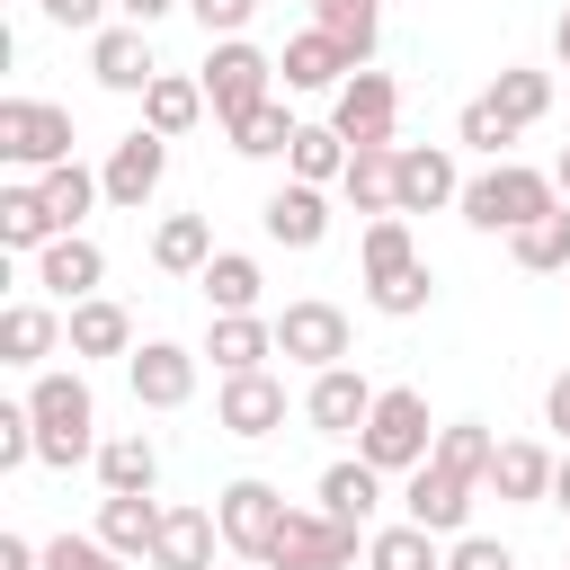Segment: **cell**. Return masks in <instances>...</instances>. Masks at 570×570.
Returning a JSON list of instances; mask_svg holds the SVG:
<instances>
[{
	"mask_svg": "<svg viewBox=\"0 0 570 570\" xmlns=\"http://www.w3.org/2000/svg\"><path fill=\"white\" fill-rule=\"evenodd\" d=\"M27 410H36V463L71 472V463H98V392L80 383V365H45L27 383Z\"/></svg>",
	"mask_w": 570,
	"mask_h": 570,
	"instance_id": "obj_1",
	"label": "cell"
},
{
	"mask_svg": "<svg viewBox=\"0 0 570 570\" xmlns=\"http://www.w3.org/2000/svg\"><path fill=\"white\" fill-rule=\"evenodd\" d=\"M347 347H356V330H347V312H338V303L303 294V303H285V312H276V356H285V365L321 374V365H347Z\"/></svg>",
	"mask_w": 570,
	"mask_h": 570,
	"instance_id": "obj_8",
	"label": "cell"
},
{
	"mask_svg": "<svg viewBox=\"0 0 570 570\" xmlns=\"http://www.w3.org/2000/svg\"><path fill=\"white\" fill-rule=\"evenodd\" d=\"M98 178H107V205H116V214H142V205L160 196V178H169V134H151V125L116 134L107 160H98Z\"/></svg>",
	"mask_w": 570,
	"mask_h": 570,
	"instance_id": "obj_9",
	"label": "cell"
},
{
	"mask_svg": "<svg viewBox=\"0 0 570 570\" xmlns=\"http://www.w3.org/2000/svg\"><path fill=\"white\" fill-rule=\"evenodd\" d=\"M347 160H356V142L338 125H294V142H285V178H312V187H338Z\"/></svg>",
	"mask_w": 570,
	"mask_h": 570,
	"instance_id": "obj_28",
	"label": "cell"
},
{
	"mask_svg": "<svg viewBox=\"0 0 570 570\" xmlns=\"http://www.w3.org/2000/svg\"><path fill=\"white\" fill-rule=\"evenodd\" d=\"M45 570H125V552L98 543V534H53L45 543Z\"/></svg>",
	"mask_w": 570,
	"mask_h": 570,
	"instance_id": "obj_43",
	"label": "cell"
},
{
	"mask_svg": "<svg viewBox=\"0 0 570 570\" xmlns=\"http://www.w3.org/2000/svg\"><path fill=\"white\" fill-rule=\"evenodd\" d=\"M552 205H561V178L552 169H525V160H490L481 178H463V223L472 232H525Z\"/></svg>",
	"mask_w": 570,
	"mask_h": 570,
	"instance_id": "obj_2",
	"label": "cell"
},
{
	"mask_svg": "<svg viewBox=\"0 0 570 570\" xmlns=\"http://www.w3.org/2000/svg\"><path fill=\"white\" fill-rule=\"evenodd\" d=\"M365 570H445V534H428L419 517L374 525V534H365Z\"/></svg>",
	"mask_w": 570,
	"mask_h": 570,
	"instance_id": "obj_29",
	"label": "cell"
},
{
	"mask_svg": "<svg viewBox=\"0 0 570 570\" xmlns=\"http://www.w3.org/2000/svg\"><path fill=\"white\" fill-rule=\"evenodd\" d=\"M151 481H160L151 436H98V490H151Z\"/></svg>",
	"mask_w": 570,
	"mask_h": 570,
	"instance_id": "obj_38",
	"label": "cell"
},
{
	"mask_svg": "<svg viewBox=\"0 0 570 570\" xmlns=\"http://www.w3.org/2000/svg\"><path fill=\"white\" fill-rule=\"evenodd\" d=\"M0 160L27 169V178L62 169L71 160V107H53V98H0Z\"/></svg>",
	"mask_w": 570,
	"mask_h": 570,
	"instance_id": "obj_5",
	"label": "cell"
},
{
	"mask_svg": "<svg viewBox=\"0 0 570 570\" xmlns=\"http://www.w3.org/2000/svg\"><path fill=\"white\" fill-rule=\"evenodd\" d=\"M232 570H267V561H232Z\"/></svg>",
	"mask_w": 570,
	"mask_h": 570,
	"instance_id": "obj_54",
	"label": "cell"
},
{
	"mask_svg": "<svg viewBox=\"0 0 570 570\" xmlns=\"http://www.w3.org/2000/svg\"><path fill=\"white\" fill-rule=\"evenodd\" d=\"M508 249H517L525 276H570V205H552V214H534L525 232H508Z\"/></svg>",
	"mask_w": 570,
	"mask_h": 570,
	"instance_id": "obj_34",
	"label": "cell"
},
{
	"mask_svg": "<svg viewBox=\"0 0 570 570\" xmlns=\"http://www.w3.org/2000/svg\"><path fill=\"white\" fill-rule=\"evenodd\" d=\"M552 508L570 517V445H561V472H552Z\"/></svg>",
	"mask_w": 570,
	"mask_h": 570,
	"instance_id": "obj_51",
	"label": "cell"
},
{
	"mask_svg": "<svg viewBox=\"0 0 570 570\" xmlns=\"http://www.w3.org/2000/svg\"><path fill=\"white\" fill-rule=\"evenodd\" d=\"M18 463H36V410L27 401L0 410V472H18Z\"/></svg>",
	"mask_w": 570,
	"mask_h": 570,
	"instance_id": "obj_44",
	"label": "cell"
},
{
	"mask_svg": "<svg viewBox=\"0 0 570 570\" xmlns=\"http://www.w3.org/2000/svg\"><path fill=\"white\" fill-rule=\"evenodd\" d=\"M223 134H232V151H240V160H276V151L294 142V116H285V98H267V107H249V116H232Z\"/></svg>",
	"mask_w": 570,
	"mask_h": 570,
	"instance_id": "obj_39",
	"label": "cell"
},
{
	"mask_svg": "<svg viewBox=\"0 0 570 570\" xmlns=\"http://www.w3.org/2000/svg\"><path fill=\"white\" fill-rule=\"evenodd\" d=\"M330 125H338L347 142H392V125H401V80H392V71H347V80L330 89Z\"/></svg>",
	"mask_w": 570,
	"mask_h": 570,
	"instance_id": "obj_11",
	"label": "cell"
},
{
	"mask_svg": "<svg viewBox=\"0 0 570 570\" xmlns=\"http://www.w3.org/2000/svg\"><path fill=\"white\" fill-rule=\"evenodd\" d=\"M356 258H365V285H383V276H401V267H419V240H410V214H374V223H365V240H356Z\"/></svg>",
	"mask_w": 570,
	"mask_h": 570,
	"instance_id": "obj_37",
	"label": "cell"
},
{
	"mask_svg": "<svg viewBox=\"0 0 570 570\" xmlns=\"http://www.w3.org/2000/svg\"><path fill=\"white\" fill-rule=\"evenodd\" d=\"M383 481H392V472H374V463H365V454H338V463H330V472H321V508H330V517H347V525H365V534H374V508H383Z\"/></svg>",
	"mask_w": 570,
	"mask_h": 570,
	"instance_id": "obj_25",
	"label": "cell"
},
{
	"mask_svg": "<svg viewBox=\"0 0 570 570\" xmlns=\"http://www.w3.org/2000/svg\"><path fill=\"white\" fill-rule=\"evenodd\" d=\"M436 205H463V169L445 142H401V214H436Z\"/></svg>",
	"mask_w": 570,
	"mask_h": 570,
	"instance_id": "obj_22",
	"label": "cell"
},
{
	"mask_svg": "<svg viewBox=\"0 0 570 570\" xmlns=\"http://www.w3.org/2000/svg\"><path fill=\"white\" fill-rule=\"evenodd\" d=\"M552 53H561V62H570V9H561V18H552Z\"/></svg>",
	"mask_w": 570,
	"mask_h": 570,
	"instance_id": "obj_52",
	"label": "cell"
},
{
	"mask_svg": "<svg viewBox=\"0 0 570 570\" xmlns=\"http://www.w3.org/2000/svg\"><path fill=\"white\" fill-rule=\"evenodd\" d=\"M45 240H53L45 187H36V178H9V187H0V249H27V258H36Z\"/></svg>",
	"mask_w": 570,
	"mask_h": 570,
	"instance_id": "obj_31",
	"label": "cell"
},
{
	"mask_svg": "<svg viewBox=\"0 0 570 570\" xmlns=\"http://www.w3.org/2000/svg\"><path fill=\"white\" fill-rule=\"evenodd\" d=\"M445 570H517V552L499 534H454L445 543Z\"/></svg>",
	"mask_w": 570,
	"mask_h": 570,
	"instance_id": "obj_46",
	"label": "cell"
},
{
	"mask_svg": "<svg viewBox=\"0 0 570 570\" xmlns=\"http://www.w3.org/2000/svg\"><path fill=\"white\" fill-rule=\"evenodd\" d=\"M356 454H365L374 472H419V463L436 454L428 392H410V383H383V392H374V410H365V428H356Z\"/></svg>",
	"mask_w": 570,
	"mask_h": 570,
	"instance_id": "obj_3",
	"label": "cell"
},
{
	"mask_svg": "<svg viewBox=\"0 0 570 570\" xmlns=\"http://www.w3.org/2000/svg\"><path fill=\"white\" fill-rule=\"evenodd\" d=\"M151 534H160V499L151 490H107L98 499V543H116L125 561H151Z\"/></svg>",
	"mask_w": 570,
	"mask_h": 570,
	"instance_id": "obj_26",
	"label": "cell"
},
{
	"mask_svg": "<svg viewBox=\"0 0 570 570\" xmlns=\"http://www.w3.org/2000/svg\"><path fill=\"white\" fill-rule=\"evenodd\" d=\"M0 570H45V543H27V534H0Z\"/></svg>",
	"mask_w": 570,
	"mask_h": 570,
	"instance_id": "obj_49",
	"label": "cell"
},
{
	"mask_svg": "<svg viewBox=\"0 0 570 570\" xmlns=\"http://www.w3.org/2000/svg\"><path fill=\"white\" fill-rule=\"evenodd\" d=\"M214 428H223V436H276V428H285V383H276L267 365H258V374H223Z\"/></svg>",
	"mask_w": 570,
	"mask_h": 570,
	"instance_id": "obj_15",
	"label": "cell"
},
{
	"mask_svg": "<svg viewBox=\"0 0 570 570\" xmlns=\"http://www.w3.org/2000/svg\"><path fill=\"white\" fill-rule=\"evenodd\" d=\"M258 223H267V240H276V249H321V240H330V187L285 178V187L258 205Z\"/></svg>",
	"mask_w": 570,
	"mask_h": 570,
	"instance_id": "obj_16",
	"label": "cell"
},
{
	"mask_svg": "<svg viewBox=\"0 0 570 570\" xmlns=\"http://www.w3.org/2000/svg\"><path fill=\"white\" fill-rule=\"evenodd\" d=\"M62 347H71V365H80V356H134L142 338H134V312H125L116 294H89V303L62 312Z\"/></svg>",
	"mask_w": 570,
	"mask_h": 570,
	"instance_id": "obj_20",
	"label": "cell"
},
{
	"mask_svg": "<svg viewBox=\"0 0 570 570\" xmlns=\"http://www.w3.org/2000/svg\"><path fill=\"white\" fill-rule=\"evenodd\" d=\"M53 347H62V303H53V294H18V303L0 312V365L45 374Z\"/></svg>",
	"mask_w": 570,
	"mask_h": 570,
	"instance_id": "obj_17",
	"label": "cell"
},
{
	"mask_svg": "<svg viewBox=\"0 0 570 570\" xmlns=\"http://www.w3.org/2000/svg\"><path fill=\"white\" fill-rule=\"evenodd\" d=\"M169 9H187V0H116V18H134V27H160Z\"/></svg>",
	"mask_w": 570,
	"mask_h": 570,
	"instance_id": "obj_50",
	"label": "cell"
},
{
	"mask_svg": "<svg viewBox=\"0 0 570 570\" xmlns=\"http://www.w3.org/2000/svg\"><path fill=\"white\" fill-rule=\"evenodd\" d=\"M356 543H365V525H347L330 508H285V525L267 543V570H356Z\"/></svg>",
	"mask_w": 570,
	"mask_h": 570,
	"instance_id": "obj_6",
	"label": "cell"
},
{
	"mask_svg": "<svg viewBox=\"0 0 570 570\" xmlns=\"http://www.w3.org/2000/svg\"><path fill=\"white\" fill-rule=\"evenodd\" d=\"M312 27H330V36L356 53V71H365L374 45H383V0H312Z\"/></svg>",
	"mask_w": 570,
	"mask_h": 570,
	"instance_id": "obj_36",
	"label": "cell"
},
{
	"mask_svg": "<svg viewBox=\"0 0 570 570\" xmlns=\"http://www.w3.org/2000/svg\"><path fill=\"white\" fill-rule=\"evenodd\" d=\"M374 392H383V383H365L356 365H321V374H312V392H303V419H312L321 436H356V428H365V410H374Z\"/></svg>",
	"mask_w": 570,
	"mask_h": 570,
	"instance_id": "obj_18",
	"label": "cell"
},
{
	"mask_svg": "<svg viewBox=\"0 0 570 570\" xmlns=\"http://www.w3.org/2000/svg\"><path fill=\"white\" fill-rule=\"evenodd\" d=\"M205 258H214V223H205V214H160L151 267H160V276H205Z\"/></svg>",
	"mask_w": 570,
	"mask_h": 570,
	"instance_id": "obj_32",
	"label": "cell"
},
{
	"mask_svg": "<svg viewBox=\"0 0 570 570\" xmlns=\"http://www.w3.org/2000/svg\"><path fill=\"white\" fill-rule=\"evenodd\" d=\"M205 356H214V374H258L276 356V321L267 312H214L205 321Z\"/></svg>",
	"mask_w": 570,
	"mask_h": 570,
	"instance_id": "obj_23",
	"label": "cell"
},
{
	"mask_svg": "<svg viewBox=\"0 0 570 570\" xmlns=\"http://www.w3.org/2000/svg\"><path fill=\"white\" fill-rule=\"evenodd\" d=\"M125 383H134L142 410H187V401H196V347H178V338H142V347L125 356Z\"/></svg>",
	"mask_w": 570,
	"mask_h": 570,
	"instance_id": "obj_12",
	"label": "cell"
},
{
	"mask_svg": "<svg viewBox=\"0 0 570 570\" xmlns=\"http://www.w3.org/2000/svg\"><path fill=\"white\" fill-rule=\"evenodd\" d=\"M472 490H481V481H463V472H445V463L428 454L419 472H401V517H419L428 534L454 543V534H472Z\"/></svg>",
	"mask_w": 570,
	"mask_h": 570,
	"instance_id": "obj_10",
	"label": "cell"
},
{
	"mask_svg": "<svg viewBox=\"0 0 570 570\" xmlns=\"http://www.w3.org/2000/svg\"><path fill=\"white\" fill-rule=\"evenodd\" d=\"M36 9H45V18H53V27H71V36H98V27H107V9H116V0H36Z\"/></svg>",
	"mask_w": 570,
	"mask_h": 570,
	"instance_id": "obj_47",
	"label": "cell"
},
{
	"mask_svg": "<svg viewBox=\"0 0 570 570\" xmlns=\"http://www.w3.org/2000/svg\"><path fill=\"white\" fill-rule=\"evenodd\" d=\"M428 294H436L428 258H419V267H401V276H383V285H365V303H374L383 321H410V312H428Z\"/></svg>",
	"mask_w": 570,
	"mask_h": 570,
	"instance_id": "obj_42",
	"label": "cell"
},
{
	"mask_svg": "<svg viewBox=\"0 0 570 570\" xmlns=\"http://www.w3.org/2000/svg\"><path fill=\"white\" fill-rule=\"evenodd\" d=\"M36 285L71 312V303H89V294L107 285V249H98L89 232H53V240L36 249Z\"/></svg>",
	"mask_w": 570,
	"mask_h": 570,
	"instance_id": "obj_14",
	"label": "cell"
},
{
	"mask_svg": "<svg viewBox=\"0 0 570 570\" xmlns=\"http://www.w3.org/2000/svg\"><path fill=\"white\" fill-rule=\"evenodd\" d=\"M196 80H205V98H214V125H232V116H249V107L276 98V53H258L249 36H214Z\"/></svg>",
	"mask_w": 570,
	"mask_h": 570,
	"instance_id": "obj_4",
	"label": "cell"
},
{
	"mask_svg": "<svg viewBox=\"0 0 570 570\" xmlns=\"http://www.w3.org/2000/svg\"><path fill=\"white\" fill-rule=\"evenodd\" d=\"M187 18H196V27H205V45H214V36H249L258 0H187Z\"/></svg>",
	"mask_w": 570,
	"mask_h": 570,
	"instance_id": "obj_45",
	"label": "cell"
},
{
	"mask_svg": "<svg viewBox=\"0 0 570 570\" xmlns=\"http://www.w3.org/2000/svg\"><path fill=\"white\" fill-rule=\"evenodd\" d=\"M205 116H214V98H205V80H187V71H160V80L142 89V125H151V134H169V142H178V134H196Z\"/></svg>",
	"mask_w": 570,
	"mask_h": 570,
	"instance_id": "obj_27",
	"label": "cell"
},
{
	"mask_svg": "<svg viewBox=\"0 0 570 570\" xmlns=\"http://www.w3.org/2000/svg\"><path fill=\"white\" fill-rule=\"evenodd\" d=\"M543 428L570 445V374H552V383H543Z\"/></svg>",
	"mask_w": 570,
	"mask_h": 570,
	"instance_id": "obj_48",
	"label": "cell"
},
{
	"mask_svg": "<svg viewBox=\"0 0 570 570\" xmlns=\"http://www.w3.org/2000/svg\"><path fill=\"white\" fill-rule=\"evenodd\" d=\"M214 525H223V552H232V561H267V543H276V525H285V490L258 481V472H240V481L214 490Z\"/></svg>",
	"mask_w": 570,
	"mask_h": 570,
	"instance_id": "obj_7",
	"label": "cell"
},
{
	"mask_svg": "<svg viewBox=\"0 0 570 570\" xmlns=\"http://www.w3.org/2000/svg\"><path fill=\"white\" fill-rule=\"evenodd\" d=\"M490 454H499V436H490L481 419H445V428H436V463H445V472L490 481Z\"/></svg>",
	"mask_w": 570,
	"mask_h": 570,
	"instance_id": "obj_40",
	"label": "cell"
},
{
	"mask_svg": "<svg viewBox=\"0 0 570 570\" xmlns=\"http://www.w3.org/2000/svg\"><path fill=\"white\" fill-rule=\"evenodd\" d=\"M561 570H570V561H561Z\"/></svg>",
	"mask_w": 570,
	"mask_h": 570,
	"instance_id": "obj_55",
	"label": "cell"
},
{
	"mask_svg": "<svg viewBox=\"0 0 570 570\" xmlns=\"http://www.w3.org/2000/svg\"><path fill=\"white\" fill-rule=\"evenodd\" d=\"M347 71H356V53H347L330 27H303V36H285V53H276V80L303 89V98H312V89H338Z\"/></svg>",
	"mask_w": 570,
	"mask_h": 570,
	"instance_id": "obj_21",
	"label": "cell"
},
{
	"mask_svg": "<svg viewBox=\"0 0 570 570\" xmlns=\"http://www.w3.org/2000/svg\"><path fill=\"white\" fill-rule=\"evenodd\" d=\"M454 142H463V151H490V160H508L517 125H508V116H499V98L481 89V98H463V116H454Z\"/></svg>",
	"mask_w": 570,
	"mask_h": 570,
	"instance_id": "obj_41",
	"label": "cell"
},
{
	"mask_svg": "<svg viewBox=\"0 0 570 570\" xmlns=\"http://www.w3.org/2000/svg\"><path fill=\"white\" fill-rule=\"evenodd\" d=\"M89 71H98V89H116V98H142V89L160 80V62H151V36H142L134 18H107V27L89 36Z\"/></svg>",
	"mask_w": 570,
	"mask_h": 570,
	"instance_id": "obj_13",
	"label": "cell"
},
{
	"mask_svg": "<svg viewBox=\"0 0 570 570\" xmlns=\"http://www.w3.org/2000/svg\"><path fill=\"white\" fill-rule=\"evenodd\" d=\"M552 178H561V205H570V151H561V160H552Z\"/></svg>",
	"mask_w": 570,
	"mask_h": 570,
	"instance_id": "obj_53",
	"label": "cell"
},
{
	"mask_svg": "<svg viewBox=\"0 0 570 570\" xmlns=\"http://www.w3.org/2000/svg\"><path fill=\"white\" fill-rule=\"evenodd\" d=\"M36 187H45V205H53V232H80V223L107 205V178H98L89 160H62V169H45Z\"/></svg>",
	"mask_w": 570,
	"mask_h": 570,
	"instance_id": "obj_30",
	"label": "cell"
},
{
	"mask_svg": "<svg viewBox=\"0 0 570 570\" xmlns=\"http://www.w3.org/2000/svg\"><path fill=\"white\" fill-rule=\"evenodd\" d=\"M214 508H160V534H151V570H214Z\"/></svg>",
	"mask_w": 570,
	"mask_h": 570,
	"instance_id": "obj_24",
	"label": "cell"
},
{
	"mask_svg": "<svg viewBox=\"0 0 570 570\" xmlns=\"http://www.w3.org/2000/svg\"><path fill=\"white\" fill-rule=\"evenodd\" d=\"M552 472H561V454H552V445H534V436H499V454H490V481H481V490H499L508 508H543V499H552Z\"/></svg>",
	"mask_w": 570,
	"mask_h": 570,
	"instance_id": "obj_19",
	"label": "cell"
},
{
	"mask_svg": "<svg viewBox=\"0 0 570 570\" xmlns=\"http://www.w3.org/2000/svg\"><path fill=\"white\" fill-rule=\"evenodd\" d=\"M196 285H205V312H258V294H267V276H258L249 249H214Z\"/></svg>",
	"mask_w": 570,
	"mask_h": 570,
	"instance_id": "obj_33",
	"label": "cell"
},
{
	"mask_svg": "<svg viewBox=\"0 0 570 570\" xmlns=\"http://www.w3.org/2000/svg\"><path fill=\"white\" fill-rule=\"evenodd\" d=\"M490 98H499V116L525 134V125H543V116H552V98H561V89H552V71H534V62H508V71L490 80Z\"/></svg>",
	"mask_w": 570,
	"mask_h": 570,
	"instance_id": "obj_35",
	"label": "cell"
}]
</instances>
